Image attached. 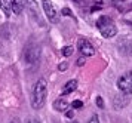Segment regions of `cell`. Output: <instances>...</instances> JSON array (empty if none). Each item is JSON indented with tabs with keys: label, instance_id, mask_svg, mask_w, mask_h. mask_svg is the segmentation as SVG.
<instances>
[{
	"label": "cell",
	"instance_id": "6da1fadb",
	"mask_svg": "<svg viewBox=\"0 0 132 123\" xmlns=\"http://www.w3.org/2000/svg\"><path fill=\"white\" fill-rule=\"evenodd\" d=\"M46 95H48V85L45 79H39L33 89V96H31V107L34 110H40L45 102H46Z\"/></svg>",
	"mask_w": 132,
	"mask_h": 123
},
{
	"label": "cell",
	"instance_id": "7a4b0ae2",
	"mask_svg": "<svg viewBox=\"0 0 132 123\" xmlns=\"http://www.w3.org/2000/svg\"><path fill=\"white\" fill-rule=\"evenodd\" d=\"M96 27H98L100 33H101L105 39H111V37H114V36L117 34V27H116V24L113 22L111 18H108V17H100L98 18Z\"/></svg>",
	"mask_w": 132,
	"mask_h": 123
},
{
	"label": "cell",
	"instance_id": "3957f363",
	"mask_svg": "<svg viewBox=\"0 0 132 123\" xmlns=\"http://www.w3.org/2000/svg\"><path fill=\"white\" fill-rule=\"evenodd\" d=\"M40 58V46L36 43L27 45L24 49V61L27 64H36Z\"/></svg>",
	"mask_w": 132,
	"mask_h": 123
},
{
	"label": "cell",
	"instance_id": "277c9868",
	"mask_svg": "<svg viewBox=\"0 0 132 123\" xmlns=\"http://www.w3.org/2000/svg\"><path fill=\"white\" fill-rule=\"evenodd\" d=\"M117 88L122 94L131 95L132 94V70L122 74L117 80Z\"/></svg>",
	"mask_w": 132,
	"mask_h": 123
},
{
	"label": "cell",
	"instance_id": "5b68a950",
	"mask_svg": "<svg viewBox=\"0 0 132 123\" xmlns=\"http://www.w3.org/2000/svg\"><path fill=\"white\" fill-rule=\"evenodd\" d=\"M42 7H43V11H45V17L48 18L51 22L52 24L58 22L56 11H55V7H54V5H52L51 0H42Z\"/></svg>",
	"mask_w": 132,
	"mask_h": 123
},
{
	"label": "cell",
	"instance_id": "8992f818",
	"mask_svg": "<svg viewBox=\"0 0 132 123\" xmlns=\"http://www.w3.org/2000/svg\"><path fill=\"white\" fill-rule=\"evenodd\" d=\"M77 47L83 56H92L95 53V47L92 46V43L89 40H86V39H79Z\"/></svg>",
	"mask_w": 132,
	"mask_h": 123
},
{
	"label": "cell",
	"instance_id": "52a82bcc",
	"mask_svg": "<svg viewBox=\"0 0 132 123\" xmlns=\"http://www.w3.org/2000/svg\"><path fill=\"white\" fill-rule=\"evenodd\" d=\"M128 104H129V95H126V94H119L113 98L114 110H122V108H125Z\"/></svg>",
	"mask_w": 132,
	"mask_h": 123
},
{
	"label": "cell",
	"instance_id": "ba28073f",
	"mask_svg": "<svg viewBox=\"0 0 132 123\" xmlns=\"http://www.w3.org/2000/svg\"><path fill=\"white\" fill-rule=\"evenodd\" d=\"M119 51L122 55L132 56V42L129 40H120L119 42Z\"/></svg>",
	"mask_w": 132,
	"mask_h": 123
},
{
	"label": "cell",
	"instance_id": "9c48e42d",
	"mask_svg": "<svg viewBox=\"0 0 132 123\" xmlns=\"http://www.w3.org/2000/svg\"><path fill=\"white\" fill-rule=\"evenodd\" d=\"M77 89V80H68V82L64 85V88H62V92L61 94L62 95H67V94H71V92H74Z\"/></svg>",
	"mask_w": 132,
	"mask_h": 123
},
{
	"label": "cell",
	"instance_id": "30bf717a",
	"mask_svg": "<svg viewBox=\"0 0 132 123\" xmlns=\"http://www.w3.org/2000/svg\"><path fill=\"white\" fill-rule=\"evenodd\" d=\"M0 9L6 17H9L12 13V0H0Z\"/></svg>",
	"mask_w": 132,
	"mask_h": 123
},
{
	"label": "cell",
	"instance_id": "8fae6325",
	"mask_svg": "<svg viewBox=\"0 0 132 123\" xmlns=\"http://www.w3.org/2000/svg\"><path fill=\"white\" fill-rule=\"evenodd\" d=\"M24 5H25L24 0H12V12L19 15L22 12V9H24Z\"/></svg>",
	"mask_w": 132,
	"mask_h": 123
},
{
	"label": "cell",
	"instance_id": "7c38bea8",
	"mask_svg": "<svg viewBox=\"0 0 132 123\" xmlns=\"http://www.w3.org/2000/svg\"><path fill=\"white\" fill-rule=\"evenodd\" d=\"M67 108H68V104H67L64 100H56V101H54V110H56V111H61V113H65Z\"/></svg>",
	"mask_w": 132,
	"mask_h": 123
},
{
	"label": "cell",
	"instance_id": "4fadbf2b",
	"mask_svg": "<svg viewBox=\"0 0 132 123\" xmlns=\"http://www.w3.org/2000/svg\"><path fill=\"white\" fill-rule=\"evenodd\" d=\"M61 52H62V55H64L65 58H68V56H71V55H73V52H74V49H73L71 46H64V47H62V51H61Z\"/></svg>",
	"mask_w": 132,
	"mask_h": 123
},
{
	"label": "cell",
	"instance_id": "5bb4252c",
	"mask_svg": "<svg viewBox=\"0 0 132 123\" xmlns=\"http://www.w3.org/2000/svg\"><path fill=\"white\" fill-rule=\"evenodd\" d=\"M71 107L73 108H82V107H83V102H82L80 100H74L71 102Z\"/></svg>",
	"mask_w": 132,
	"mask_h": 123
},
{
	"label": "cell",
	"instance_id": "9a60e30c",
	"mask_svg": "<svg viewBox=\"0 0 132 123\" xmlns=\"http://www.w3.org/2000/svg\"><path fill=\"white\" fill-rule=\"evenodd\" d=\"M95 102H96V107L98 108H104V100H102L101 96H96Z\"/></svg>",
	"mask_w": 132,
	"mask_h": 123
},
{
	"label": "cell",
	"instance_id": "2e32d148",
	"mask_svg": "<svg viewBox=\"0 0 132 123\" xmlns=\"http://www.w3.org/2000/svg\"><path fill=\"white\" fill-rule=\"evenodd\" d=\"M86 123H100V119H98L96 114H92V116L89 117V120H88Z\"/></svg>",
	"mask_w": 132,
	"mask_h": 123
},
{
	"label": "cell",
	"instance_id": "e0dca14e",
	"mask_svg": "<svg viewBox=\"0 0 132 123\" xmlns=\"http://www.w3.org/2000/svg\"><path fill=\"white\" fill-rule=\"evenodd\" d=\"M61 13L62 15H65V17H73V13H71V11L68 9V7H64L62 11H61Z\"/></svg>",
	"mask_w": 132,
	"mask_h": 123
},
{
	"label": "cell",
	"instance_id": "ac0fdd59",
	"mask_svg": "<svg viewBox=\"0 0 132 123\" xmlns=\"http://www.w3.org/2000/svg\"><path fill=\"white\" fill-rule=\"evenodd\" d=\"M65 117L67 119H73V117H74V113H73L71 110H67V111H65Z\"/></svg>",
	"mask_w": 132,
	"mask_h": 123
},
{
	"label": "cell",
	"instance_id": "d6986e66",
	"mask_svg": "<svg viewBox=\"0 0 132 123\" xmlns=\"http://www.w3.org/2000/svg\"><path fill=\"white\" fill-rule=\"evenodd\" d=\"M25 123H40V120L39 119H28Z\"/></svg>",
	"mask_w": 132,
	"mask_h": 123
},
{
	"label": "cell",
	"instance_id": "ffe728a7",
	"mask_svg": "<svg viewBox=\"0 0 132 123\" xmlns=\"http://www.w3.org/2000/svg\"><path fill=\"white\" fill-rule=\"evenodd\" d=\"M77 65H79V67L85 65V58H79V59H77Z\"/></svg>",
	"mask_w": 132,
	"mask_h": 123
},
{
	"label": "cell",
	"instance_id": "44dd1931",
	"mask_svg": "<svg viewBox=\"0 0 132 123\" xmlns=\"http://www.w3.org/2000/svg\"><path fill=\"white\" fill-rule=\"evenodd\" d=\"M67 68V62H62V64L60 65V71H64Z\"/></svg>",
	"mask_w": 132,
	"mask_h": 123
},
{
	"label": "cell",
	"instance_id": "7402d4cb",
	"mask_svg": "<svg viewBox=\"0 0 132 123\" xmlns=\"http://www.w3.org/2000/svg\"><path fill=\"white\" fill-rule=\"evenodd\" d=\"M73 2H74V3H82L83 0H73Z\"/></svg>",
	"mask_w": 132,
	"mask_h": 123
},
{
	"label": "cell",
	"instance_id": "603a6c76",
	"mask_svg": "<svg viewBox=\"0 0 132 123\" xmlns=\"http://www.w3.org/2000/svg\"><path fill=\"white\" fill-rule=\"evenodd\" d=\"M71 123H77V122H76V120H71Z\"/></svg>",
	"mask_w": 132,
	"mask_h": 123
}]
</instances>
